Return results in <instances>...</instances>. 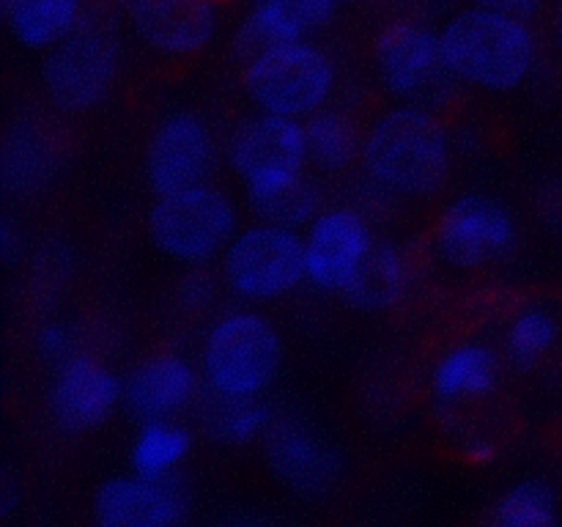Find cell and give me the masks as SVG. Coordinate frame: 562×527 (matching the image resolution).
<instances>
[{"mask_svg":"<svg viewBox=\"0 0 562 527\" xmlns=\"http://www.w3.org/2000/svg\"><path fill=\"white\" fill-rule=\"evenodd\" d=\"M453 165V137L437 110L393 102L366 121L360 190L373 209L431 203L448 190Z\"/></svg>","mask_w":562,"mask_h":527,"instance_id":"obj_1","label":"cell"},{"mask_svg":"<svg viewBox=\"0 0 562 527\" xmlns=\"http://www.w3.org/2000/svg\"><path fill=\"white\" fill-rule=\"evenodd\" d=\"M445 64L461 88L505 97L530 86L543 42L530 20L467 5L442 25Z\"/></svg>","mask_w":562,"mask_h":527,"instance_id":"obj_2","label":"cell"},{"mask_svg":"<svg viewBox=\"0 0 562 527\" xmlns=\"http://www.w3.org/2000/svg\"><path fill=\"white\" fill-rule=\"evenodd\" d=\"M283 360L280 329L252 305L212 316L198 346L203 388L214 399H261L278 382Z\"/></svg>","mask_w":562,"mask_h":527,"instance_id":"obj_3","label":"cell"},{"mask_svg":"<svg viewBox=\"0 0 562 527\" xmlns=\"http://www.w3.org/2000/svg\"><path fill=\"white\" fill-rule=\"evenodd\" d=\"M340 69L311 38L256 49L239 64V93L252 113L307 121L335 102Z\"/></svg>","mask_w":562,"mask_h":527,"instance_id":"obj_4","label":"cell"},{"mask_svg":"<svg viewBox=\"0 0 562 527\" xmlns=\"http://www.w3.org/2000/svg\"><path fill=\"white\" fill-rule=\"evenodd\" d=\"M124 42L104 14L88 11L86 20L44 53L38 88L49 110L64 119L97 113L121 80Z\"/></svg>","mask_w":562,"mask_h":527,"instance_id":"obj_5","label":"cell"},{"mask_svg":"<svg viewBox=\"0 0 562 527\" xmlns=\"http://www.w3.org/2000/svg\"><path fill=\"white\" fill-rule=\"evenodd\" d=\"M371 75L395 104H420L442 113L459 82L445 64L442 33L420 14H395L373 31L368 44Z\"/></svg>","mask_w":562,"mask_h":527,"instance_id":"obj_6","label":"cell"},{"mask_svg":"<svg viewBox=\"0 0 562 527\" xmlns=\"http://www.w3.org/2000/svg\"><path fill=\"white\" fill-rule=\"evenodd\" d=\"M519 217L503 198L467 190L434 214L426 250L445 272L470 278L503 267L519 250Z\"/></svg>","mask_w":562,"mask_h":527,"instance_id":"obj_7","label":"cell"},{"mask_svg":"<svg viewBox=\"0 0 562 527\" xmlns=\"http://www.w3.org/2000/svg\"><path fill=\"white\" fill-rule=\"evenodd\" d=\"M239 234V209L225 190L209 184L157 195L146 212V239L179 267H209Z\"/></svg>","mask_w":562,"mask_h":527,"instance_id":"obj_8","label":"cell"},{"mask_svg":"<svg viewBox=\"0 0 562 527\" xmlns=\"http://www.w3.org/2000/svg\"><path fill=\"white\" fill-rule=\"evenodd\" d=\"M225 291L241 305H272L307 283L302 231L256 220L220 256Z\"/></svg>","mask_w":562,"mask_h":527,"instance_id":"obj_9","label":"cell"},{"mask_svg":"<svg viewBox=\"0 0 562 527\" xmlns=\"http://www.w3.org/2000/svg\"><path fill=\"white\" fill-rule=\"evenodd\" d=\"M223 148L206 115L195 108H170L143 141L140 176L154 198L209 184Z\"/></svg>","mask_w":562,"mask_h":527,"instance_id":"obj_10","label":"cell"},{"mask_svg":"<svg viewBox=\"0 0 562 527\" xmlns=\"http://www.w3.org/2000/svg\"><path fill=\"white\" fill-rule=\"evenodd\" d=\"M223 159L245 190V201L267 195L311 168L305 126L280 115L250 113L225 135Z\"/></svg>","mask_w":562,"mask_h":527,"instance_id":"obj_11","label":"cell"},{"mask_svg":"<svg viewBox=\"0 0 562 527\" xmlns=\"http://www.w3.org/2000/svg\"><path fill=\"white\" fill-rule=\"evenodd\" d=\"M505 362L499 344L464 338L445 346L426 373V395L437 421L481 415L494 406L505 384Z\"/></svg>","mask_w":562,"mask_h":527,"instance_id":"obj_12","label":"cell"},{"mask_svg":"<svg viewBox=\"0 0 562 527\" xmlns=\"http://www.w3.org/2000/svg\"><path fill=\"white\" fill-rule=\"evenodd\" d=\"M307 285L324 296H344L366 267L379 236L360 203H327L305 228Z\"/></svg>","mask_w":562,"mask_h":527,"instance_id":"obj_13","label":"cell"},{"mask_svg":"<svg viewBox=\"0 0 562 527\" xmlns=\"http://www.w3.org/2000/svg\"><path fill=\"white\" fill-rule=\"evenodd\" d=\"M47 417L66 437L99 431L124 406V377L88 349L49 368Z\"/></svg>","mask_w":562,"mask_h":527,"instance_id":"obj_14","label":"cell"},{"mask_svg":"<svg viewBox=\"0 0 562 527\" xmlns=\"http://www.w3.org/2000/svg\"><path fill=\"white\" fill-rule=\"evenodd\" d=\"M263 461L272 481L300 500L329 497L346 475V459L338 445L305 417L294 415L278 417L263 439Z\"/></svg>","mask_w":562,"mask_h":527,"instance_id":"obj_15","label":"cell"},{"mask_svg":"<svg viewBox=\"0 0 562 527\" xmlns=\"http://www.w3.org/2000/svg\"><path fill=\"white\" fill-rule=\"evenodd\" d=\"M223 0H115L146 53L184 64L206 53L223 25Z\"/></svg>","mask_w":562,"mask_h":527,"instance_id":"obj_16","label":"cell"},{"mask_svg":"<svg viewBox=\"0 0 562 527\" xmlns=\"http://www.w3.org/2000/svg\"><path fill=\"white\" fill-rule=\"evenodd\" d=\"M206 395L198 362L176 346L146 351L124 377V410L135 423L184 415Z\"/></svg>","mask_w":562,"mask_h":527,"instance_id":"obj_17","label":"cell"},{"mask_svg":"<svg viewBox=\"0 0 562 527\" xmlns=\"http://www.w3.org/2000/svg\"><path fill=\"white\" fill-rule=\"evenodd\" d=\"M190 508V492L179 475L143 478L126 472L99 483L91 500V516L99 527H176L184 525Z\"/></svg>","mask_w":562,"mask_h":527,"instance_id":"obj_18","label":"cell"},{"mask_svg":"<svg viewBox=\"0 0 562 527\" xmlns=\"http://www.w3.org/2000/svg\"><path fill=\"white\" fill-rule=\"evenodd\" d=\"M64 165V141L58 126L36 113L16 115L3 137V187L9 195H36L47 190Z\"/></svg>","mask_w":562,"mask_h":527,"instance_id":"obj_19","label":"cell"},{"mask_svg":"<svg viewBox=\"0 0 562 527\" xmlns=\"http://www.w3.org/2000/svg\"><path fill=\"white\" fill-rule=\"evenodd\" d=\"M344 5V0H247L236 31V53L245 60L256 49L311 38L335 22Z\"/></svg>","mask_w":562,"mask_h":527,"instance_id":"obj_20","label":"cell"},{"mask_svg":"<svg viewBox=\"0 0 562 527\" xmlns=\"http://www.w3.org/2000/svg\"><path fill=\"white\" fill-rule=\"evenodd\" d=\"M417 285L415 253L395 239H379L366 267L357 272L340 300L362 316H390L401 311Z\"/></svg>","mask_w":562,"mask_h":527,"instance_id":"obj_21","label":"cell"},{"mask_svg":"<svg viewBox=\"0 0 562 527\" xmlns=\"http://www.w3.org/2000/svg\"><path fill=\"white\" fill-rule=\"evenodd\" d=\"M562 346V311L552 300H527L510 311L499 333L508 371L530 373L547 366Z\"/></svg>","mask_w":562,"mask_h":527,"instance_id":"obj_22","label":"cell"},{"mask_svg":"<svg viewBox=\"0 0 562 527\" xmlns=\"http://www.w3.org/2000/svg\"><path fill=\"white\" fill-rule=\"evenodd\" d=\"M302 126H305L307 159L316 173L344 176L360 168L366 121L357 119L355 110L327 104L307 121H302Z\"/></svg>","mask_w":562,"mask_h":527,"instance_id":"obj_23","label":"cell"},{"mask_svg":"<svg viewBox=\"0 0 562 527\" xmlns=\"http://www.w3.org/2000/svg\"><path fill=\"white\" fill-rule=\"evenodd\" d=\"M11 38L27 53H47L88 16V0H3Z\"/></svg>","mask_w":562,"mask_h":527,"instance_id":"obj_24","label":"cell"},{"mask_svg":"<svg viewBox=\"0 0 562 527\" xmlns=\"http://www.w3.org/2000/svg\"><path fill=\"white\" fill-rule=\"evenodd\" d=\"M278 412L267 399H214L203 404V434L220 448H250L263 442L278 423Z\"/></svg>","mask_w":562,"mask_h":527,"instance_id":"obj_25","label":"cell"},{"mask_svg":"<svg viewBox=\"0 0 562 527\" xmlns=\"http://www.w3.org/2000/svg\"><path fill=\"white\" fill-rule=\"evenodd\" d=\"M192 431L179 423L170 421H148L137 423V431L130 442V472L143 478H173L179 475L184 461L192 453Z\"/></svg>","mask_w":562,"mask_h":527,"instance_id":"obj_26","label":"cell"},{"mask_svg":"<svg viewBox=\"0 0 562 527\" xmlns=\"http://www.w3.org/2000/svg\"><path fill=\"white\" fill-rule=\"evenodd\" d=\"M488 525L547 527L562 522V489L547 478H521L488 505Z\"/></svg>","mask_w":562,"mask_h":527,"instance_id":"obj_27","label":"cell"},{"mask_svg":"<svg viewBox=\"0 0 562 527\" xmlns=\"http://www.w3.org/2000/svg\"><path fill=\"white\" fill-rule=\"evenodd\" d=\"M247 206H250V212L256 214V220H261V223L305 231L327 203H324L322 184H318L316 176L307 170L300 179L289 181V184L278 187V190L267 192V195L247 198Z\"/></svg>","mask_w":562,"mask_h":527,"instance_id":"obj_28","label":"cell"},{"mask_svg":"<svg viewBox=\"0 0 562 527\" xmlns=\"http://www.w3.org/2000/svg\"><path fill=\"white\" fill-rule=\"evenodd\" d=\"M82 349H86L82 327L71 316L47 313V316L38 318L31 333L33 357L47 368L60 366V362L69 360V357H75Z\"/></svg>","mask_w":562,"mask_h":527,"instance_id":"obj_29","label":"cell"},{"mask_svg":"<svg viewBox=\"0 0 562 527\" xmlns=\"http://www.w3.org/2000/svg\"><path fill=\"white\" fill-rule=\"evenodd\" d=\"M220 289H225L223 278H217L209 267H184L173 285L176 313L184 318L206 316L217 305Z\"/></svg>","mask_w":562,"mask_h":527,"instance_id":"obj_30","label":"cell"},{"mask_svg":"<svg viewBox=\"0 0 562 527\" xmlns=\"http://www.w3.org/2000/svg\"><path fill=\"white\" fill-rule=\"evenodd\" d=\"M71 267H75V256H71L69 242H47V245L42 247V253L36 256V261H33V274L38 278V289L49 291V285L69 278Z\"/></svg>","mask_w":562,"mask_h":527,"instance_id":"obj_31","label":"cell"},{"mask_svg":"<svg viewBox=\"0 0 562 527\" xmlns=\"http://www.w3.org/2000/svg\"><path fill=\"white\" fill-rule=\"evenodd\" d=\"M538 214H541L547 231L562 239V179L543 187L541 198H538Z\"/></svg>","mask_w":562,"mask_h":527,"instance_id":"obj_32","label":"cell"},{"mask_svg":"<svg viewBox=\"0 0 562 527\" xmlns=\"http://www.w3.org/2000/svg\"><path fill=\"white\" fill-rule=\"evenodd\" d=\"M470 5H481V9L503 11V14L525 16V20H532L541 11H547L552 5V0H467Z\"/></svg>","mask_w":562,"mask_h":527,"instance_id":"obj_33","label":"cell"},{"mask_svg":"<svg viewBox=\"0 0 562 527\" xmlns=\"http://www.w3.org/2000/svg\"><path fill=\"white\" fill-rule=\"evenodd\" d=\"M22 253H25V234H22L14 217H5L3 225H0V256H3L5 267H14Z\"/></svg>","mask_w":562,"mask_h":527,"instance_id":"obj_34","label":"cell"},{"mask_svg":"<svg viewBox=\"0 0 562 527\" xmlns=\"http://www.w3.org/2000/svg\"><path fill=\"white\" fill-rule=\"evenodd\" d=\"M549 44L554 53L562 55V0L549 9Z\"/></svg>","mask_w":562,"mask_h":527,"instance_id":"obj_35","label":"cell"},{"mask_svg":"<svg viewBox=\"0 0 562 527\" xmlns=\"http://www.w3.org/2000/svg\"><path fill=\"white\" fill-rule=\"evenodd\" d=\"M346 5H351V3H368V0H344Z\"/></svg>","mask_w":562,"mask_h":527,"instance_id":"obj_36","label":"cell"},{"mask_svg":"<svg viewBox=\"0 0 562 527\" xmlns=\"http://www.w3.org/2000/svg\"><path fill=\"white\" fill-rule=\"evenodd\" d=\"M560 489H562V472H560Z\"/></svg>","mask_w":562,"mask_h":527,"instance_id":"obj_37","label":"cell"}]
</instances>
